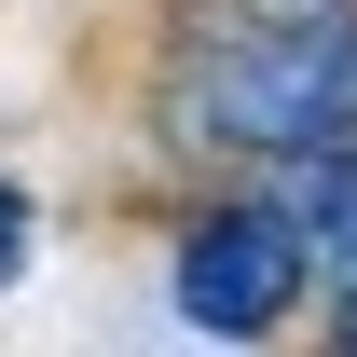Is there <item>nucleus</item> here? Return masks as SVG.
I'll use <instances>...</instances> for the list:
<instances>
[{"instance_id": "7ed1b4c3", "label": "nucleus", "mask_w": 357, "mask_h": 357, "mask_svg": "<svg viewBox=\"0 0 357 357\" xmlns=\"http://www.w3.org/2000/svg\"><path fill=\"white\" fill-rule=\"evenodd\" d=\"M275 206L303 220L316 275L344 289V330H357V137H303V151H275Z\"/></svg>"}, {"instance_id": "f257e3e1", "label": "nucleus", "mask_w": 357, "mask_h": 357, "mask_svg": "<svg viewBox=\"0 0 357 357\" xmlns=\"http://www.w3.org/2000/svg\"><path fill=\"white\" fill-rule=\"evenodd\" d=\"M178 137L192 151H303V137H357V0L344 14H248L206 28L178 69Z\"/></svg>"}, {"instance_id": "39448f33", "label": "nucleus", "mask_w": 357, "mask_h": 357, "mask_svg": "<svg viewBox=\"0 0 357 357\" xmlns=\"http://www.w3.org/2000/svg\"><path fill=\"white\" fill-rule=\"evenodd\" d=\"M248 14H344V0H248Z\"/></svg>"}, {"instance_id": "f03ea898", "label": "nucleus", "mask_w": 357, "mask_h": 357, "mask_svg": "<svg viewBox=\"0 0 357 357\" xmlns=\"http://www.w3.org/2000/svg\"><path fill=\"white\" fill-rule=\"evenodd\" d=\"M165 289H178L192 330H220V344H275V330L303 316V289H316V248H303V220H289L275 192H234V206H206V220H178Z\"/></svg>"}, {"instance_id": "20e7f679", "label": "nucleus", "mask_w": 357, "mask_h": 357, "mask_svg": "<svg viewBox=\"0 0 357 357\" xmlns=\"http://www.w3.org/2000/svg\"><path fill=\"white\" fill-rule=\"evenodd\" d=\"M28 248H42V206H28V192H14V178H0V289H14V275H28Z\"/></svg>"}]
</instances>
